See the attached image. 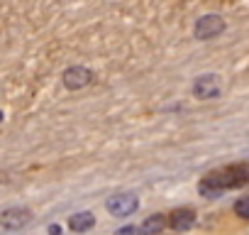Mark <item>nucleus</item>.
<instances>
[{
  "mask_svg": "<svg viewBox=\"0 0 249 235\" xmlns=\"http://www.w3.org/2000/svg\"><path fill=\"white\" fill-rule=\"evenodd\" d=\"M225 30V22L220 15H205L196 22V37L198 39H213Z\"/></svg>",
  "mask_w": 249,
  "mask_h": 235,
  "instance_id": "nucleus-2",
  "label": "nucleus"
},
{
  "mask_svg": "<svg viewBox=\"0 0 249 235\" xmlns=\"http://www.w3.org/2000/svg\"><path fill=\"white\" fill-rule=\"evenodd\" d=\"M0 120H3V113H0Z\"/></svg>",
  "mask_w": 249,
  "mask_h": 235,
  "instance_id": "nucleus-13",
  "label": "nucleus"
},
{
  "mask_svg": "<svg viewBox=\"0 0 249 235\" xmlns=\"http://www.w3.org/2000/svg\"><path fill=\"white\" fill-rule=\"evenodd\" d=\"M30 218H32V215H30L27 208H8V211L0 213V225L8 228V230H18V228L27 225Z\"/></svg>",
  "mask_w": 249,
  "mask_h": 235,
  "instance_id": "nucleus-4",
  "label": "nucleus"
},
{
  "mask_svg": "<svg viewBox=\"0 0 249 235\" xmlns=\"http://www.w3.org/2000/svg\"><path fill=\"white\" fill-rule=\"evenodd\" d=\"M49 235H61V228L59 225H49Z\"/></svg>",
  "mask_w": 249,
  "mask_h": 235,
  "instance_id": "nucleus-12",
  "label": "nucleus"
},
{
  "mask_svg": "<svg viewBox=\"0 0 249 235\" xmlns=\"http://www.w3.org/2000/svg\"><path fill=\"white\" fill-rule=\"evenodd\" d=\"M200 194H203L205 198H217V196L222 194V189H217V186H213V184L203 181V184H200Z\"/></svg>",
  "mask_w": 249,
  "mask_h": 235,
  "instance_id": "nucleus-9",
  "label": "nucleus"
},
{
  "mask_svg": "<svg viewBox=\"0 0 249 235\" xmlns=\"http://www.w3.org/2000/svg\"><path fill=\"white\" fill-rule=\"evenodd\" d=\"M174 230H188L193 223H196V211L193 208H176L171 215H169V220H166Z\"/></svg>",
  "mask_w": 249,
  "mask_h": 235,
  "instance_id": "nucleus-6",
  "label": "nucleus"
},
{
  "mask_svg": "<svg viewBox=\"0 0 249 235\" xmlns=\"http://www.w3.org/2000/svg\"><path fill=\"white\" fill-rule=\"evenodd\" d=\"M234 213H237L239 218H249V196H244V198H239V201L234 203Z\"/></svg>",
  "mask_w": 249,
  "mask_h": 235,
  "instance_id": "nucleus-10",
  "label": "nucleus"
},
{
  "mask_svg": "<svg viewBox=\"0 0 249 235\" xmlns=\"http://www.w3.org/2000/svg\"><path fill=\"white\" fill-rule=\"evenodd\" d=\"M93 81V74L86 69V66H71L64 71V86L71 88V91H78L83 86H88Z\"/></svg>",
  "mask_w": 249,
  "mask_h": 235,
  "instance_id": "nucleus-3",
  "label": "nucleus"
},
{
  "mask_svg": "<svg viewBox=\"0 0 249 235\" xmlns=\"http://www.w3.org/2000/svg\"><path fill=\"white\" fill-rule=\"evenodd\" d=\"M164 228H166V218H164L161 213H154V215H149V218L142 223L140 230H142L144 235H159Z\"/></svg>",
  "mask_w": 249,
  "mask_h": 235,
  "instance_id": "nucleus-8",
  "label": "nucleus"
},
{
  "mask_svg": "<svg viewBox=\"0 0 249 235\" xmlns=\"http://www.w3.org/2000/svg\"><path fill=\"white\" fill-rule=\"evenodd\" d=\"M93 225H95V215L88 213V211L73 213V215L69 218V228H71L73 233H86V230H90Z\"/></svg>",
  "mask_w": 249,
  "mask_h": 235,
  "instance_id": "nucleus-7",
  "label": "nucleus"
},
{
  "mask_svg": "<svg viewBox=\"0 0 249 235\" xmlns=\"http://www.w3.org/2000/svg\"><path fill=\"white\" fill-rule=\"evenodd\" d=\"M115 235H140V228H135V225H124V228H120Z\"/></svg>",
  "mask_w": 249,
  "mask_h": 235,
  "instance_id": "nucleus-11",
  "label": "nucleus"
},
{
  "mask_svg": "<svg viewBox=\"0 0 249 235\" xmlns=\"http://www.w3.org/2000/svg\"><path fill=\"white\" fill-rule=\"evenodd\" d=\"M193 93L198 98H215L220 93V83H217V76H200L196 78L193 83Z\"/></svg>",
  "mask_w": 249,
  "mask_h": 235,
  "instance_id": "nucleus-5",
  "label": "nucleus"
},
{
  "mask_svg": "<svg viewBox=\"0 0 249 235\" xmlns=\"http://www.w3.org/2000/svg\"><path fill=\"white\" fill-rule=\"evenodd\" d=\"M105 208H107L115 218H124V215H132V213L140 208V201H137V196H132V194H120V196L107 198Z\"/></svg>",
  "mask_w": 249,
  "mask_h": 235,
  "instance_id": "nucleus-1",
  "label": "nucleus"
}]
</instances>
